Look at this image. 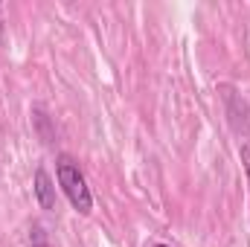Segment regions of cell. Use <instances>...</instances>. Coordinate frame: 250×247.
<instances>
[{"label":"cell","instance_id":"cell-1","mask_svg":"<svg viewBox=\"0 0 250 247\" xmlns=\"http://www.w3.org/2000/svg\"><path fill=\"white\" fill-rule=\"evenodd\" d=\"M56 181L62 186L64 198L70 201V206L79 212V215H90L93 212V192L87 186L84 172L79 169V163L70 157V154H59L56 157Z\"/></svg>","mask_w":250,"mask_h":247},{"label":"cell","instance_id":"cell-2","mask_svg":"<svg viewBox=\"0 0 250 247\" xmlns=\"http://www.w3.org/2000/svg\"><path fill=\"white\" fill-rule=\"evenodd\" d=\"M32 192H35L41 209H47V212L56 209V181L50 178V172L44 166H38L35 175H32Z\"/></svg>","mask_w":250,"mask_h":247},{"label":"cell","instance_id":"cell-3","mask_svg":"<svg viewBox=\"0 0 250 247\" xmlns=\"http://www.w3.org/2000/svg\"><path fill=\"white\" fill-rule=\"evenodd\" d=\"M29 247H50V239H47V233H44L41 224L29 227Z\"/></svg>","mask_w":250,"mask_h":247},{"label":"cell","instance_id":"cell-4","mask_svg":"<svg viewBox=\"0 0 250 247\" xmlns=\"http://www.w3.org/2000/svg\"><path fill=\"white\" fill-rule=\"evenodd\" d=\"M239 160H242V169H245V178H248V186H250V143L239 145Z\"/></svg>","mask_w":250,"mask_h":247},{"label":"cell","instance_id":"cell-5","mask_svg":"<svg viewBox=\"0 0 250 247\" xmlns=\"http://www.w3.org/2000/svg\"><path fill=\"white\" fill-rule=\"evenodd\" d=\"M154 247H172V245H154Z\"/></svg>","mask_w":250,"mask_h":247}]
</instances>
